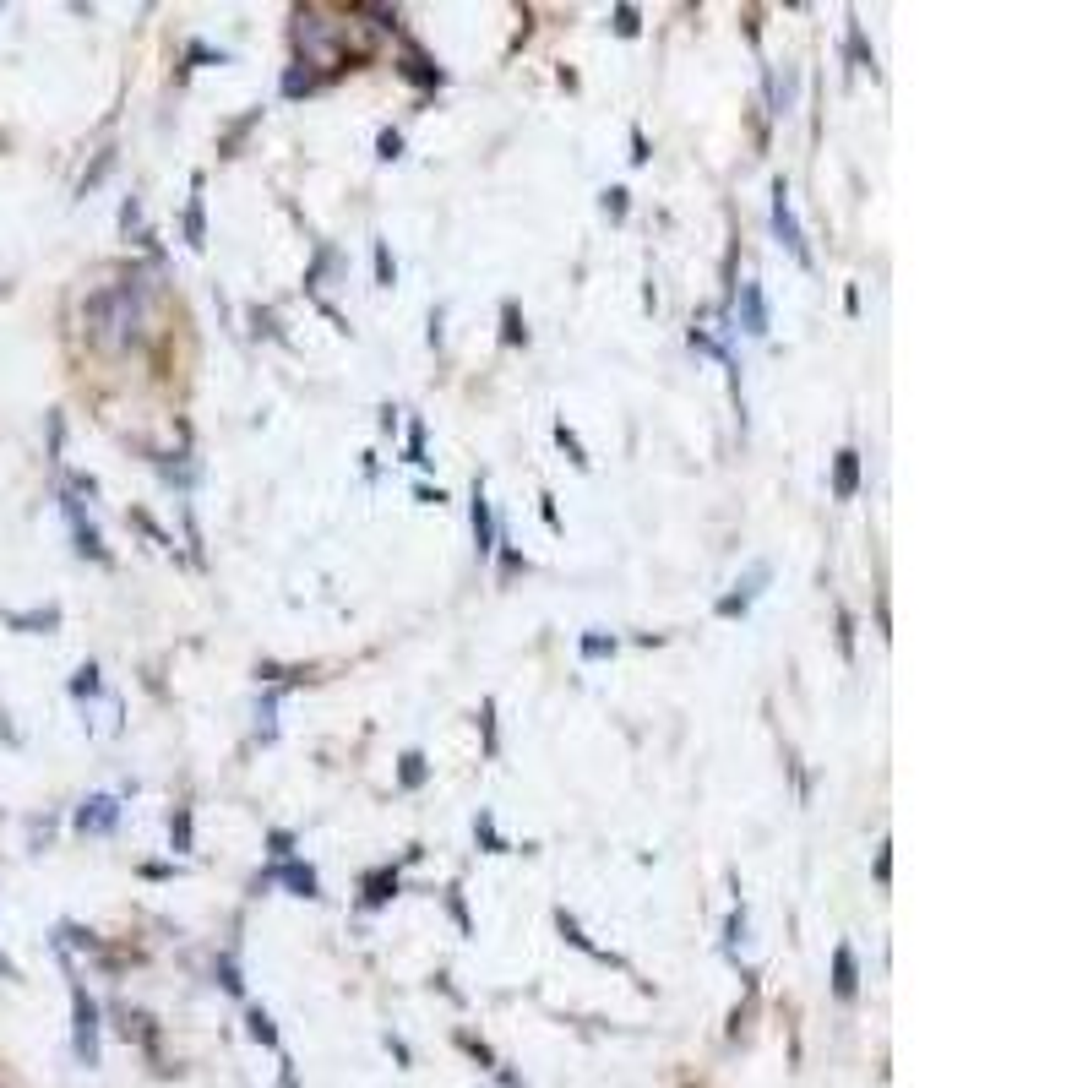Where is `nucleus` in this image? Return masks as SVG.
<instances>
[{
  "label": "nucleus",
  "instance_id": "7ed1b4c3",
  "mask_svg": "<svg viewBox=\"0 0 1088 1088\" xmlns=\"http://www.w3.org/2000/svg\"><path fill=\"white\" fill-rule=\"evenodd\" d=\"M773 234H778V245H784L800 267H811V245H806V229H800V218H795V196H789L784 175L773 180Z\"/></svg>",
  "mask_w": 1088,
  "mask_h": 1088
},
{
  "label": "nucleus",
  "instance_id": "2eb2a0df",
  "mask_svg": "<svg viewBox=\"0 0 1088 1088\" xmlns=\"http://www.w3.org/2000/svg\"><path fill=\"white\" fill-rule=\"evenodd\" d=\"M6 626L44 637V632H55V626H60V610H55V604H44V610H6Z\"/></svg>",
  "mask_w": 1088,
  "mask_h": 1088
},
{
  "label": "nucleus",
  "instance_id": "39448f33",
  "mask_svg": "<svg viewBox=\"0 0 1088 1088\" xmlns=\"http://www.w3.org/2000/svg\"><path fill=\"white\" fill-rule=\"evenodd\" d=\"M60 512H66V523H71V539H77V555H88V561L109 566V550H104V539H98V528L88 523L82 501H77V496H60Z\"/></svg>",
  "mask_w": 1088,
  "mask_h": 1088
},
{
  "label": "nucleus",
  "instance_id": "1a4fd4ad",
  "mask_svg": "<svg viewBox=\"0 0 1088 1088\" xmlns=\"http://www.w3.org/2000/svg\"><path fill=\"white\" fill-rule=\"evenodd\" d=\"M740 327H746L751 338H762V332H768V300H762V283H757V278L740 283Z\"/></svg>",
  "mask_w": 1088,
  "mask_h": 1088
},
{
  "label": "nucleus",
  "instance_id": "f257e3e1",
  "mask_svg": "<svg viewBox=\"0 0 1088 1088\" xmlns=\"http://www.w3.org/2000/svg\"><path fill=\"white\" fill-rule=\"evenodd\" d=\"M82 321H88L93 343L109 354L131 349L136 327L147 321V283L142 278H120L115 289H98L88 305H82Z\"/></svg>",
  "mask_w": 1088,
  "mask_h": 1088
},
{
  "label": "nucleus",
  "instance_id": "b1692460",
  "mask_svg": "<svg viewBox=\"0 0 1088 1088\" xmlns=\"http://www.w3.org/2000/svg\"><path fill=\"white\" fill-rule=\"evenodd\" d=\"M555 441H561V452L572 457L577 468H588V452H583V441H577V430L566 425V419H555Z\"/></svg>",
  "mask_w": 1088,
  "mask_h": 1088
},
{
  "label": "nucleus",
  "instance_id": "7c9ffc66",
  "mask_svg": "<svg viewBox=\"0 0 1088 1088\" xmlns=\"http://www.w3.org/2000/svg\"><path fill=\"white\" fill-rule=\"evenodd\" d=\"M311 88H316V77H311L305 66H289V71H283V93H289V98H300V93H311Z\"/></svg>",
  "mask_w": 1088,
  "mask_h": 1088
},
{
  "label": "nucleus",
  "instance_id": "bb28decb",
  "mask_svg": "<svg viewBox=\"0 0 1088 1088\" xmlns=\"http://www.w3.org/2000/svg\"><path fill=\"white\" fill-rule=\"evenodd\" d=\"M408 463L414 468H430V457H425V419H414V425H408Z\"/></svg>",
  "mask_w": 1088,
  "mask_h": 1088
},
{
  "label": "nucleus",
  "instance_id": "a878e982",
  "mask_svg": "<svg viewBox=\"0 0 1088 1088\" xmlns=\"http://www.w3.org/2000/svg\"><path fill=\"white\" fill-rule=\"evenodd\" d=\"M131 523L142 528V534L153 539L158 550H169V555H175V534H169V528H158V523H153V517H147V512H131Z\"/></svg>",
  "mask_w": 1088,
  "mask_h": 1088
},
{
  "label": "nucleus",
  "instance_id": "6e6552de",
  "mask_svg": "<svg viewBox=\"0 0 1088 1088\" xmlns=\"http://www.w3.org/2000/svg\"><path fill=\"white\" fill-rule=\"evenodd\" d=\"M120 822V800L115 795H88L77 806V833H115Z\"/></svg>",
  "mask_w": 1088,
  "mask_h": 1088
},
{
  "label": "nucleus",
  "instance_id": "79ce46f5",
  "mask_svg": "<svg viewBox=\"0 0 1088 1088\" xmlns=\"http://www.w3.org/2000/svg\"><path fill=\"white\" fill-rule=\"evenodd\" d=\"M539 517H544V528H555V534H561V512H555V496H550V490L539 496Z\"/></svg>",
  "mask_w": 1088,
  "mask_h": 1088
},
{
  "label": "nucleus",
  "instance_id": "a19ab883",
  "mask_svg": "<svg viewBox=\"0 0 1088 1088\" xmlns=\"http://www.w3.org/2000/svg\"><path fill=\"white\" fill-rule=\"evenodd\" d=\"M887 849H893V844L882 838V844H876V882H882V887L893 882V855H887Z\"/></svg>",
  "mask_w": 1088,
  "mask_h": 1088
},
{
  "label": "nucleus",
  "instance_id": "aec40b11",
  "mask_svg": "<svg viewBox=\"0 0 1088 1088\" xmlns=\"http://www.w3.org/2000/svg\"><path fill=\"white\" fill-rule=\"evenodd\" d=\"M169 849L191 855V806H175V816H169Z\"/></svg>",
  "mask_w": 1088,
  "mask_h": 1088
},
{
  "label": "nucleus",
  "instance_id": "f704fd0d",
  "mask_svg": "<svg viewBox=\"0 0 1088 1088\" xmlns=\"http://www.w3.org/2000/svg\"><path fill=\"white\" fill-rule=\"evenodd\" d=\"M735 942H746V904L729 909V925H724V947L735 952Z\"/></svg>",
  "mask_w": 1088,
  "mask_h": 1088
},
{
  "label": "nucleus",
  "instance_id": "4468645a",
  "mask_svg": "<svg viewBox=\"0 0 1088 1088\" xmlns=\"http://www.w3.org/2000/svg\"><path fill=\"white\" fill-rule=\"evenodd\" d=\"M855 490H860V452L844 447L833 457V496L838 501H855Z\"/></svg>",
  "mask_w": 1088,
  "mask_h": 1088
},
{
  "label": "nucleus",
  "instance_id": "58836bf2",
  "mask_svg": "<svg viewBox=\"0 0 1088 1088\" xmlns=\"http://www.w3.org/2000/svg\"><path fill=\"white\" fill-rule=\"evenodd\" d=\"M267 855L272 860H294V833H283V827H278V833H267Z\"/></svg>",
  "mask_w": 1088,
  "mask_h": 1088
},
{
  "label": "nucleus",
  "instance_id": "cd10ccee",
  "mask_svg": "<svg viewBox=\"0 0 1088 1088\" xmlns=\"http://www.w3.org/2000/svg\"><path fill=\"white\" fill-rule=\"evenodd\" d=\"M376 158H381V164H398V158H403V131H392V126L381 131L376 136Z\"/></svg>",
  "mask_w": 1088,
  "mask_h": 1088
},
{
  "label": "nucleus",
  "instance_id": "20e7f679",
  "mask_svg": "<svg viewBox=\"0 0 1088 1088\" xmlns=\"http://www.w3.org/2000/svg\"><path fill=\"white\" fill-rule=\"evenodd\" d=\"M272 882H283L294 898H321V882H316V871H311L305 860H278L272 871H262V876H256L251 887L262 893V887H272Z\"/></svg>",
  "mask_w": 1088,
  "mask_h": 1088
},
{
  "label": "nucleus",
  "instance_id": "c85d7f7f",
  "mask_svg": "<svg viewBox=\"0 0 1088 1088\" xmlns=\"http://www.w3.org/2000/svg\"><path fill=\"white\" fill-rule=\"evenodd\" d=\"M278 697H283V691H267V697H262V708H256V719H262V724H256V735H262V740H272V735H278V724H272V713H278Z\"/></svg>",
  "mask_w": 1088,
  "mask_h": 1088
},
{
  "label": "nucleus",
  "instance_id": "c756f323",
  "mask_svg": "<svg viewBox=\"0 0 1088 1088\" xmlns=\"http://www.w3.org/2000/svg\"><path fill=\"white\" fill-rule=\"evenodd\" d=\"M447 914L457 920V931H463V936H474V914H468V904H463V893H457V887H447Z\"/></svg>",
  "mask_w": 1088,
  "mask_h": 1088
},
{
  "label": "nucleus",
  "instance_id": "2f4dec72",
  "mask_svg": "<svg viewBox=\"0 0 1088 1088\" xmlns=\"http://www.w3.org/2000/svg\"><path fill=\"white\" fill-rule=\"evenodd\" d=\"M213 969H218V980H224V991H234V996L245 991V980H240V963H234V952H224V958H218Z\"/></svg>",
  "mask_w": 1088,
  "mask_h": 1088
},
{
  "label": "nucleus",
  "instance_id": "4c0bfd02",
  "mask_svg": "<svg viewBox=\"0 0 1088 1088\" xmlns=\"http://www.w3.org/2000/svg\"><path fill=\"white\" fill-rule=\"evenodd\" d=\"M838 648H844V659H855V615L838 610Z\"/></svg>",
  "mask_w": 1088,
  "mask_h": 1088
},
{
  "label": "nucleus",
  "instance_id": "9b49d317",
  "mask_svg": "<svg viewBox=\"0 0 1088 1088\" xmlns=\"http://www.w3.org/2000/svg\"><path fill=\"white\" fill-rule=\"evenodd\" d=\"M398 865H381V871H370L365 876V887H360V909H381V904H392L398 898Z\"/></svg>",
  "mask_w": 1088,
  "mask_h": 1088
},
{
  "label": "nucleus",
  "instance_id": "ea45409f",
  "mask_svg": "<svg viewBox=\"0 0 1088 1088\" xmlns=\"http://www.w3.org/2000/svg\"><path fill=\"white\" fill-rule=\"evenodd\" d=\"M120 229H126V234H131V229L142 234V196H126V207H120Z\"/></svg>",
  "mask_w": 1088,
  "mask_h": 1088
},
{
  "label": "nucleus",
  "instance_id": "f8f14e48",
  "mask_svg": "<svg viewBox=\"0 0 1088 1088\" xmlns=\"http://www.w3.org/2000/svg\"><path fill=\"white\" fill-rule=\"evenodd\" d=\"M555 931H561V936H566V942H572L577 952H588V958H599V963H615V969H626V958H615L610 947H593V942H588V931H583V925H577L566 909H555Z\"/></svg>",
  "mask_w": 1088,
  "mask_h": 1088
},
{
  "label": "nucleus",
  "instance_id": "4be33fe9",
  "mask_svg": "<svg viewBox=\"0 0 1088 1088\" xmlns=\"http://www.w3.org/2000/svg\"><path fill=\"white\" fill-rule=\"evenodd\" d=\"M370 262H376V289H392V283H398V262H392L387 240L370 245Z\"/></svg>",
  "mask_w": 1088,
  "mask_h": 1088
},
{
  "label": "nucleus",
  "instance_id": "5701e85b",
  "mask_svg": "<svg viewBox=\"0 0 1088 1088\" xmlns=\"http://www.w3.org/2000/svg\"><path fill=\"white\" fill-rule=\"evenodd\" d=\"M245 1023H251V1040L256 1045H278V1023H272L267 1007H251V1018H245Z\"/></svg>",
  "mask_w": 1088,
  "mask_h": 1088
},
{
  "label": "nucleus",
  "instance_id": "37998d69",
  "mask_svg": "<svg viewBox=\"0 0 1088 1088\" xmlns=\"http://www.w3.org/2000/svg\"><path fill=\"white\" fill-rule=\"evenodd\" d=\"M414 501L419 506H441V501H447V490H441V485H414Z\"/></svg>",
  "mask_w": 1088,
  "mask_h": 1088
},
{
  "label": "nucleus",
  "instance_id": "e433bc0d",
  "mask_svg": "<svg viewBox=\"0 0 1088 1088\" xmlns=\"http://www.w3.org/2000/svg\"><path fill=\"white\" fill-rule=\"evenodd\" d=\"M479 729H485V751L496 757L501 740H496V702H490V697H485V708H479Z\"/></svg>",
  "mask_w": 1088,
  "mask_h": 1088
},
{
  "label": "nucleus",
  "instance_id": "393cba45",
  "mask_svg": "<svg viewBox=\"0 0 1088 1088\" xmlns=\"http://www.w3.org/2000/svg\"><path fill=\"white\" fill-rule=\"evenodd\" d=\"M104 691V675H98V664H82L77 675H71V697H98Z\"/></svg>",
  "mask_w": 1088,
  "mask_h": 1088
},
{
  "label": "nucleus",
  "instance_id": "423d86ee",
  "mask_svg": "<svg viewBox=\"0 0 1088 1088\" xmlns=\"http://www.w3.org/2000/svg\"><path fill=\"white\" fill-rule=\"evenodd\" d=\"M768 577H773V566H768V561H757V566H751V572H746V577H740V583H735V593H724V599L713 604V610H719L724 621H735V615H746V610H751V599H757V593H762V583H768Z\"/></svg>",
  "mask_w": 1088,
  "mask_h": 1088
},
{
  "label": "nucleus",
  "instance_id": "f3484780",
  "mask_svg": "<svg viewBox=\"0 0 1088 1088\" xmlns=\"http://www.w3.org/2000/svg\"><path fill=\"white\" fill-rule=\"evenodd\" d=\"M501 343L506 349H523L528 343V321H523V311H517V300L501 305Z\"/></svg>",
  "mask_w": 1088,
  "mask_h": 1088
},
{
  "label": "nucleus",
  "instance_id": "a18cd8bd",
  "mask_svg": "<svg viewBox=\"0 0 1088 1088\" xmlns=\"http://www.w3.org/2000/svg\"><path fill=\"white\" fill-rule=\"evenodd\" d=\"M441 321H447V311L436 305V311H430V349H441Z\"/></svg>",
  "mask_w": 1088,
  "mask_h": 1088
},
{
  "label": "nucleus",
  "instance_id": "0eeeda50",
  "mask_svg": "<svg viewBox=\"0 0 1088 1088\" xmlns=\"http://www.w3.org/2000/svg\"><path fill=\"white\" fill-rule=\"evenodd\" d=\"M468 523H474V550H479V561H485V555H496V517H490L485 479H474V496H468Z\"/></svg>",
  "mask_w": 1088,
  "mask_h": 1088
},
{
  "label": "nucleus",
  "instance_id": "6ab92c4d",
  "mask_svg": "<svg viewBox=\"0 0 1088 1088\" xmlns=\"http://www.w3.org/2000/svg\"><path fill=\"white\" fill-rule=\"evenodd\" d=\"M425 778H430L425 751H403V757H398V784H403V789H419Z\"/></svg>",
  "mask_w": 1088,
  "mask_h": 1088
},
{
  "label": "nucleus",
  "instance_id": "ddd939ff",
  "mask_svg": "<svg viewBox=\"0 0 1088 1088\" xmlns=\"http://www.w3.org/2000/svg\"><path fill=\"white\" fill-rule=\"evenodd\" d=\"M202 175L191 180V202H185V245H191V251H202L207 245V202H202Z\"/></svg>",
  "mask_w": 1088,
  "mask_h": 1088
},
{
  "label": "nucleus",
  "instance_id": "c9c22d12",
  "mask_svg": "<svg viewBox=\"0 0 1088 1088\" xmlns=\"http://www.w3.org/2000/svg\"><path fill=\"white\" fill-rule=\"evenodd\" d=\"M849 49H855L860 66H871V71H876V49L865 44V28H860V22H849Z\"/></svg>",
  "mask_w": 1088,
  "mask_h": 1088
},
{
  "label": "nucleus",
  "instance_id": "72a5a7b5",
  "mask_svg": "<svg viewBox=\"0 0 1088 1088\" xmlns=\"http://www.w3.org/2000/svg\"><path fill=\"white\" fill-rule=\"evenodd\" d=\"M626 207H632V191H626V185H610V191H604V213H610L615 224H621Z\"/></svg>",
  "mask_w": 1088,
  "mask_h": 1088
},
{
  "label": "nucleus",
  "instance_id": "f03ea898",
  "mask_svg": "<svg viewBox=\"0 0 1088 1088\" xmlns=\"http://www.w3.org/2000/svg\"><path fill=\"white\" fill-rule=\"evenodd\" d=\"M71 1045L82 1067H98V1001L82 991L77 974H71Z\"/></svg>",
  "mask_w": 1088,
  "mask_h": 1088
},
{
  "label": "nucleus",
  "instance_id": "c03bdc74",
  "mask_svg": "<svg viewBox=\"0 0 1088 1088\" xmlns=\"http://www.w3.org/2000/svg\"><path fill=\"white\" fill-rule=\"evenodd\" d=\"M648 158H653V153H648V131L632 126V164H648Z\"/></svg>",
  "mask_w": 1088,
  "mask_h": 1088
},
{
  "label": "nucleus",
  "instance_id": "412c9836",
  "mask_svg": "<svg viewBox=\"0 0 1088 1088\" xmlns=\"http://www.w3.org/2000/svg\"><path fill=\"white\" fill-rule=\"evenodd\" d=\"M403 77H408V82H419V88H436V82H441V71L430 66V60L419 55V49H408V60H403Z\"/></svg>",
  "mask_w": 1088,
  "mask_h": 1088
},
{
  "label": "nucleus",
  "instance_id": "dca6fc26",
  "mask_svg": "<svg viewBox=\"0 0 1088 1088\" xmlns=\"http://www.w3.org/2000/svg\"><path fill=\"white\" fill-rule=\"evenodd\" d=\"M474 838H479V849H485V855H512V849H517V844H506V838H501L496 811H490V806L474 816Z\"/></svg>",
  "mask_w": 1088,
  "mask_h": 1088
},
{
  "label": "nucleus",
  "instance_id": "473e14b6",
  "mask_svg": "<svg viewBox=\"0 0 1088 1088\" xmlns=\"http://www.w3.org/2000/svg\"><path fill=\"white\" fill-rule=\"evenodd\" d=\"M615 33H621V39H637L642 33V17H637V6H615Z\"/></svg>",
  "mask_w": 1088,
  "mask_h": 1088
},
{
  "label": "nucleus",
  "instance_id": "a211bd4d",
  "mask_svg": "<svg viewBox=\"0 0 1088 1088\" xmlns=\"http://www.w3.org/2000/svg\"><path fill=\"white\" fill-rule=\"evenodd\" d=\"M615 648H621V642H615V632H599V626H593V632H583V637H577V653H583L588 664H593V659H610Z\"/></svg>",
  "mask_w": 1088,
  "mask_h": 1088
},
{
  "label": "nucleus",
  "instance_id": "9d476101",
  "mask_svg": "<svg viewBox=\"0 0 1088 1088\" xmlns=\"http://www.w3.org/2000/svg\"><path fill=\"white\" fill-rule=\"evenodd\" d=\"M855 991H860V963H855V947H849V942H838V947H833V996H838V1001H855Z\"/></svg>",
  "mask_w": 1088,
  "mask_h": 1088
}]
</instances>
